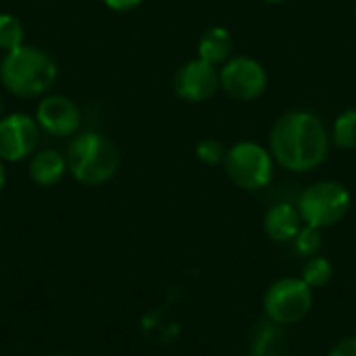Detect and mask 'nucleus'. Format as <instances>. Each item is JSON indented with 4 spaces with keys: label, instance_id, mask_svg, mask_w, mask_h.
Listing matches in <instances>:
<instances>
[{
    "label": "nucleus",
    "instance_id": "1",
    "mask_svg": "<svg viewBox=\"0 0 356 356\" xmlns=\"http://www.w3.org/2000/svg\"><path fill=\"white\" fill-rule=\"evenodd\" d=\"M332 136L325 121L313 111H288L271 127L269 150L273 161L290 173H311L330 154Z\"/></svg>",
    "mask_w": 356,
    "mask_h": 356
},
{
    "label": "nucleus",
    "instance_id": "2",
    "mask_svg": "<svg viewBox=\"0 0 356 356\" xmlns=\"http://www.w3.org/2000/svg\"><path fill=\"white\" fill-rule=\"evenodd\" d=\"M58 67L52 56L35 46H19L4 54L0 63V81L4 88L21 98H35L46 94L56 81Z\"/></svg>",
    "mask_w": 356,
    "mask_h": 356
},
{
    "label": "nucleus",
    "instance_id": "3",
    "mask_svg": "<svg viewBox=\"0 0 356 356\" xmlns=\"http://www.w3.org/2000/svg\"><path fill=\"white\" fill-rule=\"evenodd\" d=\"M65 159L67 171L83 186H102L111 181L121 165L117 146L96 131L77 134L69 144Z\"/></svg>",
    "mask_w": 356,
    "mask_h": 356
},
{
    "label": "nucleus",
    "instance_id": "4",
    "mask_svg": "<svg viewBox=\"0 0 356 356\" xmlns=\"http://www.w3.org/2000/svg\"><path fill=\"white\" fill-rule=\"evenodd\" d=\"M223 169L236 188L244 192H259L273 181L275 161L269 148L244 140L227 148Z\"/></svg>",
    "mask_w": 356,
    "mask_h": 356
},
{
    "label": "nucleus",
    "instance_id": "5",
    "mask_svg": "<svg viewBox=\"0 0 356 356\" xmlns=\"http://www.w3.org/2000/svg\"><path fill=\"white\" fill-rule=\"evenodd\" d=\"M298 211L305 225L327 229L338 225L353 207V196L348 188L334 179H323L311 184L298 196Z\"/></svg>",
    "mask_w": 356,
    "mask_h": 356
},
{
    "label": "nucleus",
    "instance_id": "6",
    "mask_svg": "<svg viewBox=\"0 0 356 356\" xmlns=\"http://www.w3.org/2000/svg\"><path fill=\"white\" fill-rule=\"evenodd\" d=\"M313 288L302 277H282L273 282L263 298L267 321L288 327L305 321L313 309Z\"/></svg>",
    "mask_w": 356,
    "mask_h": 356
},
{
    "label": "nucleus",
    "instance_id": "7",
    "mask_svg": "<svg viewBox=\"0 0 356 356\" xmlns=\"http://www.w3.org/2000/svg\"><path fill=\"white\" fill-rule=\"evenodd\" d=\"M267 83H269V75L263 63L246 54L229 58L219 69L221 90L238 102L259 100L265 94Z\"/></svg>",
    "mask_w": 356,
    "mask_h": 356
},
{
    "label": "nucleus",
    "instance_id": "8",
    "mask_svg": "<svg viewBox=\"0 0 356 356\" xmlns=\"http://www.w3.org/2000/svg\"><path fill=\"white\" fill-rule=\"evenodd\" d=\"M219 88V69L198 56L184 63L173 75V92L192 104L211 100Z\"/></svg>",
    "mask_w": 356,
    "mask_h": 356
},
{
    "label": "nucleus",
    "instance_id": "9",
    "mask_svg": "<svg viewBox=\"0 0 356 356\" xmlns=\"http://www.w3.org/2000/svg\"><path fill=\"white\" fill-rule=\"evenodd\" d=\"M40 125L25 113H13L0 119V159L8 163L23 161L35 150Z\"/></svg>",
    "mask_w": 356,
    "mask_h": 356
},
{
    "label": "nucleus",
    "instance_id": "10",
    "mask_svg": "<svg viewBox=\"0 0 356 356\" xmlns=\"http://www.w3.org/2000/svg\"><path fill=\"white\" fill-rule=\"evenodd\" d=\"M35 121H38L40 129L48 131L50 136L67 138V136H73L79 131L81 115L73 100H69L65 96H46L38 104Z\"/></svg>",
    "mask_w": 356,
    "mask_h": 356
},
{
    "label": "nucleus",
    "instance_id": "11",
    "mask_svg": "<svg viewBox=\"0 0 356 356\" xmlns=\"http://www.w3.org/2000/svg\"><path fill=\"white\" fill-rule=\"evenodd\" d=\"M305 221L300 217L298 207L290 204V202H277L273 204L263 219V227L269 240L286 244V242H294V238L298 236V232L302 229Z\"/></svg>",
    "mask_w": 356,
    "mask_h": 356
},
{
    "label": "nucleus",
    "instance_id": "12",
    "mask_svg": "<svg viewBox=\"0 0 356 356\" xmlns=\"http://www.w3.org/2000/svg\"><path fill=\"white\" fill-rule=\"evenodd\" d=\"M234 50V38L227 27L223 25H213L202 31L198 40V58L219 67L232 58Z\"/></svg>",
    "mask_w": 356,
    "mask_h": 356
},
{
    "label": "nucleus",
    "instance_id": "13",
    "mask_svg": "<svg viewBox=\"0 0 356 356\" xmlns=\"http://www.w3.org/2000/svg\"><path fill=\"white\" fill-rule=\"evenodd\" d=\"M65 171H67L65 154H60L58 150H52V148H44V150L35 152L29 163V175L42 188L56 186L63 179Z\"/></svg>",
    "mask_w": 356,
    "mask_h": 356
},
{
    "label": "nucleus",
    "instance_id": "14",
    "mask_svg": "<svg viewBox=\"0 0 356 356\" xmlns=\"http://www.w3.org/2000/svg\"><path fill=\"white\" fill-rule=\"evenodd\" d=\"M282 355V332L280 325L265 321L257 327L250 346V356H280Z\"/></svg>",
    "mask_w": 356,
    "mask_h": 356
},
{
    "label": "nucleus",
    "instance_id": "15",
    "mask_svg": "<svg viewBox=\"0 0 356 356\" xmlns=\"http://www.w3.org/2000/svg\"><path fill=\"white\" fill-rule=\"evenodd\" d=\"M332 144L340 150H356V106L340 113L332 125Z\"/></svg>",
    "mask_w": 356,
    "mask_h": 356
},
{
    "label": "nucleus",
    "instance_id": "16",
    "mask_svg": "<svg viewBox=\"0 0 356 356\" xmlns=\"http://www.w3.org/2000/svg\"><path fill=\"white\" fill-rule=\"evenodd\" d=\"M313 290H319V288H325L332 277H334V265L330 259L317 254V257H311L305 267H302V275H300Z\"/></svg>",
    "mask_w": 356,
    "mask_h": 356
},
{
    "label": "nucleus",
    "instance_id": "17",
    "mask_svg": "<svg viewBox=\"0 0 356 356\" xmlns=\"http://www.w3.org/2000/svg\"><path fill=\"white\" fill-rule=\"evenodd\" d=\"M23 25L15 15L0 13V50L10 52L19 46H23Z\"/></svg>",
    "mask_w": 356,
    "mask_h": 356
},
{
    "label": "nucleus",
    "instance_id": "18",
    "mask_svg": "<svg viewBox=\"0 0 356 356\" xmlns=\"http://www.w3.org/2000/svg\"><path fill=\"white\" fill-rule=\"evenodd\" d=\"M225 154H227V146L217 138H204L196 144V156L202 165H209V167L223 165Z\"/></svg>",
    "mask_w": 356,
    "mask_h": 356
},
{
    "label": "nucleus",
    "instance_id": "19",
    "mask_svg": "<svg viewBox=\"0 0 356 356\" xmlns=\"http://www.w3.org/2000/svg\"><path fill=\"white\" fill-rule=\"evenodd\" d=\"M321 244H323V236H321V229L317 227H311V225H302V229L298 232V236L294 238V246H296V252L311 259V257H317L319 250H321Z\"/></svg>",
    "mask_w": 356,
    "mask_h": 356
},
{
    "label": "nucleus",
    "instance_id": "20",
    "mask_svg": "<svg viewBox=\"0 0 356 356\" xmlns=\"http://www.w3.org/2000/svg\"><path fill=\"white\" fill-rule=\"evenodd\" d=\"M327 356H356V336H348L338 344H334Z\"/></svg>",
    "mask_w": 356,
    "mask_h": 356
},
{
    "label": "nucleus",
    "instance_id": "21",
    "mask_svg": "<svg viewBox=\"0 0 356 356\" xmlns=\"http://www.w3.org/2000/svg\"><path fill=\"white\" fill-rule=\"evenodd\" d=\"M111 10H117V13H127V10H134L142 4V0H102Z\"/></svg>",
    "mask_w": 356,
    "mask_h": 356
},
{
    "label": "nucleus",
    "instance_id": "22",
    "mask_svg": "<svg viewBox=\"0 0 356 356\" xmlns=\"http://www.w3.org/2000/svg\"><path fill=\"white\" fill-rule=\"evenodd\" d=\"M4 184H6V169H4L2 159H0V192H2V188H4Z\"/></svg>",
    "mask_w": 356,
    "mask_h": 356
},
{
    "label": "nucleus",
    "instance_id": "23",
    "mask_svg": "<svg viewBox=\"0 0 356 356\" xmlns=\"http://www.w3.org/2000/svg\"><path fill=\"white\" fill-rule=\"evenodd\" d=\"M263 2H267V4H284L288 0H263Z\"/></svg>",
    "mask_w": 356,
    "mask_h": 356
},
{
    "label": "nucleus",
    "instance_id": "24",
    "mask_svg": "<svg viewBox=\"0 0 356 356\" xmlns=\"http://www.w3.org/2000/svg\"><path fill=\"white\" fill-rule=\"evenodd\" d=\"M0 119H2V98H0Z\"/></svg>",
    "mask_w": 356,
    "mask_h": 356
},
{
    "label": "nucleus",
    "instance_id": "25",
    "mask_svg": "<svg viewBox=\"0 0 356 356\" xmlns=\"http://www.w3.org/2000/svg\"><path fill=\"white\" fill-rule=\"evenodd\" d=\"M48 356H69V355H48Z\"/></svg>",
    "mask_w": 356,
    "mask_h": 356
}]
</instances>
